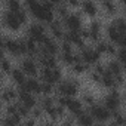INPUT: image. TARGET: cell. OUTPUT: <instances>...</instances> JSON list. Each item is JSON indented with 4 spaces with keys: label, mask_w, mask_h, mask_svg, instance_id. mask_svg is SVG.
I'll use <instances>...</instances> for the list:
<instances>
[{
    "label": "cell",
    "mask_w": 126,
    "mask_h": 126,
    "mask_svg": "<svg viewBox=\"0 0 126 126\" xmlns=\"http://www.w3.org/2000/svg\"><path fill=\"white\" fill-rule=\"evenodd\" d=\"M49 27V34L52 37H55L56 40H62L64 39V34H65V27H64V22H62V19L56 18L52 24L47 25Z\"/></svg>",
    "instance_id": "9c48e42d"
},
{
    "label": "cell",
    "mask_w": 126,
    "mask_h": 126,
    "mask_svg": "<svg viewBox=\"0 0 126 126\" xmlns=\"http://www.w3.org/2000/svg\"><path fill=\"white\" fill-rule=\"evenodd\" d=\"M113 24L119 28L120 33L126 34V18H125V16H116V18L113 19Z\"/></svg>",
    "instance_id": "cb8c5ba5"
},
{
    "label": "cell",
    "mask_w": 126,
    "mask_h": 126,
    "mask_svg": "<svg viewBox=\"0 0 126 126\" xmlns=\"http://www.w3.org/2000/svg\"><path fill=\"white\" fill-rule=\"evenodd\" d=\"M2 101L3 104H9L14 101H18V88H12V86H6L2 91Z\"/></svg>",
    "instance_id": "9a60e30c"
},
{
    "label": "cell",
    "mask_w": 126,
    "mask_h": 126,
    "mask_svg": "<svg viewBox=\"0 0 126 126\" xmlns=\"http://www.w3.org/2000/svg\"><path fill=\"white\" fill-rule=\"evenodd\" d=\"M14 68H15V67L12 65V59L5 55L3 59H2V73H3V76H9Z\"/></svg>",
    "instance_id": "7402d4cb"
},
{
    "label": "cell",
    "mask_w": 126,
    "mask_h": 126,
    "mask_svg": "<svg viewBox=\"0 0 126 126\" xmlns=\"http://www.w3.org/2000/svg\"><path fill=\"white\" fill-rule=\"evenodd\" d=\"M82 101H83V104L88 105V107H92V105L96 104V98H95V95L91 94V92H85L83 96H82Z\"/></svg>",
    "instance_id": "d4e9b609"
},
{
    "label": "cell",
    "mask_w": 126,
    "mask_h": 126,
    "mask_svg": "<svg viewBox=\"0 0 126 126\" xmlns=\"http://www.w3.org/2000/svg\"><path fill=\"white\" fill-rule=\"evenodd\" d=\"M64 27L65 30H73V31H79L82 27H83V19H82V15L77 14V12H70L64 19Z\"/></svg>",
    "instance_id": "8992f818"
},
{
    "label": "cell",
    "mask_w": 126,
    "mask_h": 126,
    "mask_svg": "<svg viewBox=\"0 0 126 126\" xmlns=\"http://www.w3.org/2000/svg\"><path fill=\"white\" fill-rule=\"evenodd\" d=\"M79 52L82 53L83 61L86 62V64H89V65H95L96 62H99V59H101V53L95 49V46H94V47L86 46V47L80 49Z\"/></svg>",
    "instance_id": "ba28073f"
},
{
    "label": "cell",
    "mask_w": 126,
    "mask_h": 126,
    "mask_svg": "<svg viewBox=\"0 0 126 126\" xmlns=\"http://www.w3.org/2000/svg\"><path fill=\"white\" fill-rule=\"evenodd\" d=\"M101 5H102V9L107 15H116L117 11H119V5L114 0H102Z\"/></svg>",
    "instance_id": "ac0fdd59"
},
{
    "label": "cell",
    "mask_w": 126,
    "mask_h": 126,
    "mask_svg": "<svg viewBox=\"0 0 126 126\" xmlns=\"http://www.w3.org/2000/svg\"><path fill=\"white\" fill-rule=\"evenodd\" d=\"M64 3H65L70 9H77V8H80V5H82V0H64Z\"/></svg>",
    "instance_id": "83f0119b"
},
{
    "label": "cell",
    "mask_w": 126,
    "mask_h": 126,
    "mask_svg": "<svg viewBox=\"0 0 126 126\" xmlns=\"http://www.w3.org/2000/svg\"><path fill=\"white\" fill-rule=\"evenodd\" d=\"M2 22H3V27L8 28L9 31H19L22 28V22L18 19L16 14L12 12V11H8L5 9L3 11V15H2Z\"/></svg>",
    "instance_id": "3957f363"
},
{
    "label": "cell",
    "mask_w": 126,
    "mask_h": 126,
    "mask_svg": "<svg viewBox=\"0 0 126 126\" xmlns=\"http://www.w3.org/2000/svg\"><path fill=\"white\" fill-rule=\"evenodd\" d=\"M83 101L82 99H77L76 96H70L68 98V102H67V111L70 113V114H73V116H77L82 110H85L83 108Z\"/></svg>",
    "instance_id": "7c38bea8"
},
{
    "label": "cell",
    "mask_w": 126,
    "mask_h": 126,
    "mask_svg": "<svg viewBox=\"0 0 126 126\" xmlns=\"http://www.w3.org/2000/svg\"><path fill=\"white\" fill-rule=\"evenodd\" d=\"M102 104H104L111 113L120 110V105H122V96H120V92H119L117 89H110V92L104 96Z\"/></svg>",
    "instance_id": "5b68a950"
},
{
    "label": "cell",
    "mask_w": 126,
    "mask_h": 126,
    "mask_svg": "<svg viewBox=\"0 0 126 126\" xmlns=\"http://www.w3.org/2000/svg\"><path fill=\"white\" fill-rule=\"evenodd\" d=\"M119 5L122 8H126V0H119Z\"/></svg>",
    "instance_id": "f1b7e54d"
},
{
    "label": "cell",
    "mask_w": 126,
    "mask_h": 126,
    "mask_svg": "<svg viewBox=\"0 0 126 126\" xmlns=\"http://www.w3.org/2000/svg\"><path fill=\"white\" fill-rule=\"evenodd\" d=\"M105 33H107V39H108L110 42H113L114 45H117V42H119L122 33L119 31V28H117L113 22H110V24L105 27Z\"/></svg>",
    "instance_id": "2e32d148"
},
{
    "label": "cell",
    "mask_w": 126,
    "mask_h": 126,
    "mask_svg": "<svg viewBox=\"0 0 126 126\" xmlns=\"http://www.w3.org/2000/svg\"><path fill=\"white\" fill-rule=\"evenodd\" d=\"M80 86H82V83L74 74L73 77H68L56 85V94L67 95V96H76L80 91Z\"/></svg>",
    "instance_id": "6da1fadb"
},
{
    "label": "cell",
    "mask_w": 126,
    "mask_h": 126,
    "mask_svg": "<svg viewBox=\"0 0 126 126\" xmlns=\"http://www.w3.org/2000/svg\"><path fill=\"white\" fill-rule=\"evenodd\" d=\"M89 31H91V42L96 43L98 40H101V31H102V22L99 19H94L91 24H89Z\"/></svg>",
    "instance_id": "8fae6325"
},
{
    "label": "cell",
    "mask_w": 126,
    "mask_h": 126,
    "mask_svg": "<svg viewBox=\"0 0 126 126\" xmlns=\"http://www.w3.org/2000/svg\"><path fill=\"white\" fill-rule=\"evenodd\" d=\"M9 77H11V82H12L14 85H16V86L24 85V83L27 82V79H28V76L22 71L21 67H15V68L12 70V73L9 74Z\"/></svg>",
    "instance_id": "4fadbf2b"
},
{
    "label": "cell",
    "mask_w": 126,
    "mask_h": 126,
    "mask_svg": "<svg viewBox=\"0 0 126 126\" xmlns=\"http://www.w3.org/2000/svg\"><path fill=\"white\" fill-rule=\"evenodd\" d=\"M108 43H110V40H98L96 43H94V46H95V49L101 53V55H107V49H108Z\"/></svg>",
    "instance_id": "603a6c76"
},
{
    "label": "cell",
    "mask_w": 126,
    "mask_h": 126,
    "mask_svg": "<svg viewBox=\"0 0 126 126\" xmlns=\"http://www.w3.org/2000/svg\"><path fill=\"white\" fill-rule=\"evenodd\" d=\"M24 86L34 95H42V80L39 77H28L27 82L24 83Z\"/></svg>",
    "instance_id": "5bb4252c"
},
{
    "label": "cell",
    "mask_w": 126,
    "mask_h": 126,
    "mask_svg": "<svg viewBox=\"0 0 126 126\" xmlns=\"http://www.w3.org/2000/svg\"><path fill=\"white\" fill-rule=\"evenodd\" d=\"M123 16L126 18V8H123Z\"/></svg>",
    "instance_id": "f546056e"
},
{
    "label": "cell",
    "mask_w": 126,
    "mask_h": 126,
    "mask_svg": "<svg viewBox=\"0 0 126 126\" xmlns=\"http://www.w3.org/2000/svg\"><path fill=\"white\" fill-rule=\"evenodd\" d=\"M3 6H5V9L12 11V12H18L22 8H25L21 0H3Z\"/></svg>",
    "instance_id": "ffe728a7"
},
{
    "label": "cell",
    "mask_w": 126,
    "mask_h": 126,
    "mask_svg": "<svg viewBox=\"0 0 126 126\" xmlns=\"http://www.w3.org/2000/svg\"><path fill=\"white\" fill-rule=\"evenodd\" d=\"M116 58L122 62V64H126V47H119Z\"/></svg>",
    "instance_id": "4316f807"
},
{
    "label": "cell",
    "mask_w": 126,
    "mask_h": 126,
    "mask_svg": "<svg viewBox=\"0 0 126 126\" xmlns=\"http://www.w3.org/2000/svg\"><path fill=\"white\" fill-rule=\"evenodd\" d=\"M107 68L116 76V74H122L123 73V64L116 58V59H110L108 62H107Z\"/></svg>",
    "instance_id": "d6986e66"
},
{
    "label": "cell",
    "mask_w": 126,
    "mask_h": 126,
    "mask_svg": "<svg viewBox=\"0 0 126 126\" xmlns=\"http://www.w3.org/2000/svg\"><path fill=\"white\" fill-rule=\"evenodd\" d=\"M80 9H82L83 15H86L89 18H95L98 15V5L95 3V0H82Z\"/></svg>",
    "instance_id": "30bf717a"
},
{
    "label": "cell",
    "mask_w": 126,
    "mask_h": 126,
    "mask_svg": "<svg viewBox=\"0 0 126 126\" xmlns=\"http://www.w3.org/2000/svg\"><path fill=\"white\" fill-rule=\"evenodd\" d=\"M88 111L94 116V119L96 120V123H107L111 120V111L101 102V104H95L92 107H88Z\"/></svg>",
    "instance_id": "7a4b0ae2"
},
{
    "label": "cell",
    "mask_w": 126,
    "mask_h": 126,
    "mask_svg": "<svg viewBox=\"0 0 126 126\" xmlns=\"http://www.w3.org/2000/svg\"><path fill=\"white\" fill-rule=\"evenodd\" d=\"M76 122H77V125H95L96 123V120L88 110H82L76 116Z\"/></svg>",
    "instance_id": "e0dca14e"
},
{
    "label": "cell",
    "mask_w": 126,
    "mask_h": 126,
    "mask_svg": "<svg viewBox=\"0 0 126 126\" xmlns=\"http://www.w3.org/2000/svg\"><path fill=\"white\" fill-rule=\"evenodd\" d=\"M70 11H71V9H70L64 2L55 6V14H56V18H59V19H64V18L70 14Z\"/></svg>",
    "instance_id": "44dd1931"
},
{
    "label": "cell",
    "mask_w": 126,
    "mask_h": 126,
    "mask_svg": "<svg viewBox=\"0 0 126 126\" xmlns=\"http://www.w3.org/2000/svg\"><path fill=\"white\" fill-rule=\"evenodd\" d=\"M89 79L92 83H96V85H101V80H102V76L94 70H91V74H89Z\"/></svg>",
    "instance_id": "484cf974"
},
{
    "label": "cell",
    "mask_w": 126,
    "mask_h": 126,
    "mask_svg": "<svg viewBox=\"0 0 126 126\" xmlns=\"http://www.w3.org/2000/svg\"><path fill=\"white\" fill-rule=\"evenodd\" d=\"M19 67L22 68V71L28 76V77H39V73H40V65L36 58H31V56H24L21 59V64Z\"/></svg>",
    "instance_id": "277c9868"
},
{
    "label": "cell",
    "mask_w": 126,
    "mask_h": 126,
    "mask_svg": "<svg viewBox=\"0 0 126 126\" xmlns=\"http://www.w3.org/2000/svg\"><path fill=\"white\" fill-rule=\"evenodd\" d=\"M27 36H30V37L36 39L39 43H42L43 39L47 36V34H46V27H45V24H43V22H39V21L30 24L28 28H27Z\"/></svg>",
    "instance_id": "52a82bcc"
}]
</instances>
